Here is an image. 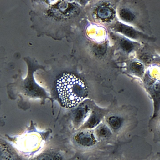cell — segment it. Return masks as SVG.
Segmentation results:
<instances>
[{"label": "cell", "instance_id": "obj_4", "mask_svg": "<svg viewBox=\"0 0 160 160\" xmlns=\"http://www.w3.org/2000/svg\"><path fill=\"white\" fill-rule=\"evenodd\" d=\"M119 14L122 19L127 22L133 21L135 17L134 15L131 11L126 9H121Z\"/></svg>", "mask_w": 160, "mask_h": 160}, {"label": "cell", "instance_id": "obj_5", "mask_svg": "<svg viewBox=\"0 0 160 160\" xmlns=\"http://www.w3.org/2000/svg\"><path fill=\"white\" fill-rule=\"evenodd\" d=\"M120 45L123 50L127 52H130L134 48V46L132 42L126 39L121 40Z\"/></svg>", "mask_w": 160, "mask_h": 160}, {"label": "cell", "instance_id": "obj_3", "mask_svg": "<svg viewBox=\"0 0 160 160\" xmlns=\"http://www.w3.org/2000/svg\"><path fill=\"white\" fill-rule=\"evenodd\" d=\"M116 29L118 32L132 38H138L141 35L139 32L132 28L122 23L118 24Z\"/></svg>", "mask_w": 160, "mask_h": 160}, {"label": "cell", "instance_id": "obj_9", "mask_svg": "<svg viewBox=\"0 0 160 160\" xmlns=\"http://www.w3.org/2000/svg\"><path fill=\"white\" fill-rule=\"evenodd\" d=\"M109 9L106 8H101L98 12V14L101 17L107 18L110 14Z\"/></svg>", "mask_w": 160, "mask_h": 160}, {"label": "cell", "instance_id": "obj_7", "mask_svg": "<svg viewBox=\"0 0 160 160\" xmlns=\"http://www.w3.org/2000/svg\"><path fill=\"white\" fill-rule=\"evenodd\" d=\"M132 70L134 72H141L143 70V67L142 64L138 62H134L131 65Z\"/></svg>", "mask_w": 160, "mask_h": 160}, {"label": "cell", "instance_id": "obj_8", "mask_svg": "<svg viewBox=\"0 0 160 160\" xmlns=\"http://www.w3.org/2000/svg\"><path fill=\"white\" fill-rule=\"evenodd\" d=\"M109 122L111 126L115 129L118 128L121 125L120 121L115 118L111 119Z\"/></svg>", "mask_w": 160, "mask_h": 160}, {"label": "cell", "instance_id": "obj_6", "mask_svg": "<svg viewBox=\"0 0 160 160\" xmlns=\"http://www.w3.org/2000/svg\"><path fill=\"white\" fill-rule=\"evenodd\" d=\"M97 133L98 135L102 137L106 138L109 137L111 134L109 130L106 127H102L98 130Z\"/></svg>", "mask_w": 160, "mask_h": 160}, {"label": "cell", "instance_id": "obj_1", "mask_svg": "<svg viewBox=\"0 0 160 160\" xmlns=\"http://www.w3.org/2000/svg\"><path fill=\"white\" fill-rule=\"evenodd\" d=\"M56 87L63 105L68 108L76 106L87 93L84 82L70 73H64L57 81Z\"/></svg>", "mask_w": 160, "mask_h": 160}, {"label": "cell", "instance_id": "obj_2", "mask_svg": "<svg viewBox=\"0 0 160 160\" xmlns=\"http://www.w3.org/2000/svg\"><path fill=\"white\" fill-rule=\"evenodd\" d=\"M75 139L79 144L84 147H90L94 145L96 140L93 134L86 132H81L75 135Z\"/></svg>", "mask_w": 160, "mask_h": 160}]
</instances>
